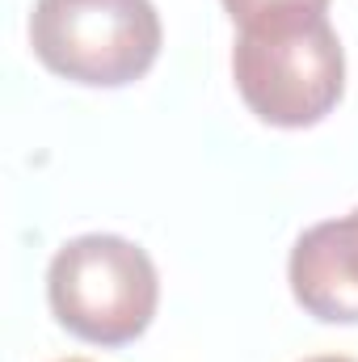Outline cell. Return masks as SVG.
I'll return each instance as SVG.
<instances>
[{
    "instance_id": "1",
    "label": "cell",
    "mask_w": 358,
    "mask_h": 362,
    "mask_svg": "<svg viewBox=\"0 0 358 362\" xmlns=\"http://www.w3.org/2000/svg\"><path fill=\"white\" fill-rule=\"evenodd\" d=\"M232 76L245 105L282 131H304L329 118L346 93V51L329 17H295L241 30Z\"/></svg>"
},
{
    "instance_id": "2",
    "label": "cell",
    "mask_w": 358,
    "mask_h": 362,
    "mask_svg": "<svg viewBox=\"0 0 358 362\" xmlns=\"http://www.w3.org/2000/svg\"><path fill=\"white\" fill-rule=\"evenodd\" d=\"M47 299L72 337L114 350L148 333L161 303V278L135 240L89 232L51 257Z\"/></svg>"
},
{
    "instance_id": "3",
    "label": "cell",
    "mask_w": 358,
    "mask_h": 362,
    "mask_svg": "<svg viewBox=\"0 0 358 362\" xmlns=\"http://www.w3.org/2000/svg\"><path fill=\"white\" fill-rule=\"evenodd\" d=\"M165 42L152 0H38L30 47L47 72L85 85L122 89L148 76Z\"/></svg>"
},
{
    "instance_id": "4",
    "label": "cell",
    "mask_w": 358,
    "mask_h": 362,
    "mask_svg": "<svg viewBox=\"0 0 358 362\" xmlns=\"http://www.w3.org/2000/svg\"><path fill=\"white\" fill-rule=\"evenodd\" d=\"M291 295L321 325H358V206L308 228L291 249Z\"/></svg>"
},
{
    "instance_id": "5",
    "label": "cell",
    "mask_w": 358,
    "mask_h": 362,
    "mask_svg": "<svg viewBox=\"0 0 358 362\" xmlns=\"http://www.w3.org/2000/svg\"><path fill=\"white\" fill-rule=\"evenodd\" d=\"M224 8L241 30H258L295 17H325L329 0H224Z\"/></svg>"
},
{
    "instance_id": "6",
    "label": "cell",
    "mask_w": 358,
    "mask_h": 362,
    "mask_svg": "<svg viewBox=\"0 0 358 362\" xmlns=\"http://www.w3.org/2000/svg\"><path fill=\"white\" fill-rule=\"evenodd\" d=\"M304 362H354V358H342V354H316V358H304Z\"/></svg>"
},
{
    "instance_id": "7",
    "label": "cell",
    "mask_w": 358,
    "mask_h": 362,
    "mask_svg": "<svg viewBox=\"0 0 358 362\" xmlns=\"http://www.w3.org/2000/svg\"><path fill=\"white\" fill-rule=\"evenodd\" d=\"M64 362H85V358H64Z\"/></svg>"
}]
</instances>
